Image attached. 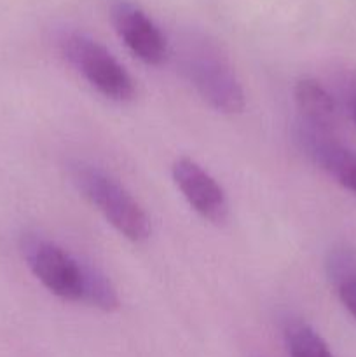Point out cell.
Masks as SVG:
<instances>
[{
  "mask_svg": "<svg viewBox=\"0 0 356 357\" xmlns=\"http://www.w3.org/2000/svg\"><path fill=\"white\" fill-rule=\"evenodd\" d=\"M70 178L82 197L87 199L122 237L136 244L149 239L152 232L149 216L114 176L91 164L75 162L70 166Z\"/></svg>",
  "mask_w": 356,
  "mask_h": 357,
  "instance_id": "6da1fadb",
  "label": "cell"
},
{
  "mask_svg": "<svg viewBox=\"0 0 356 357\" xmlns=\"http://www.w3.org/2000/svg\"><path fill=\"white\" fill-rule=\"evenodd\" d=\"M181 70L201 98L222 114H239L244 91L222 52L209 44H192L181 56Z\"/></svg>",
  "mask_w": 356,
  "mask_h": 357,
  "instance_id": "7a4b0ae2",
  "label": "cell"
},
{
  "mask_svg": "<svg viewBox=\"0 0 356 357\" xmlns=\"http://www.w3.org/2000/svg\"><path fill=\"white\" fill-rule=\"evenodd\" d=\"M61 51L66 61L105 98L119 103L135 100V80L96 40L84 33H70L63 38Z\"/></svg>",
  "mask_w": 356,
  "mask_h": 357,
  "instance_id": "3957f363",
  "label": "cell"
},
{
  "mask_svg": "<svg viewBox=\"0 0 356 357\" xmlns=\"http://www.w3.org/2000/svg\"><path fill=\"white\" fill-rule=\"evenodd\" d=\"M21 251L35 278L49 293L66 302H84L87 264L40 236H24Z\"/></svg>",
  "mask_w": 356,
  "mask_h": 357,
  "instance_id": "277c9868",
  "label": "cell"
},
{
  "mask_svg": "<svg viewBox=\"0 0 356 357\" xmlns=\"http://www.w3.org/2000/svg\"><path fill=\"white\" fill-rule=\"evenodd\" d=\"M171 176L185 201L201 218L220 225L229 216V202L215 178L195 160L180 157L171 166Z\"/></svg>",
  "mask_w": 356,
  "mask_h": 357,
  "instance_id": "5b68a950",
  "label": "cell"
},
{
  "mask_svg": "<svg viewBox=\"0 0 356 357\" xmlns=\"http://www.w3.org/2000/svg\"><path fill=\"white\" fill-rule=\"evenodd\" d=\"M110 14L119 37L136 58L154 66L166 61V37L138 6L128 0H117Z\"/></svg>",
  "mask_w": 356,
  "mask_h": 357,
  "instance_id": "8992f818",
  "label": "cell"
},
{
  "mask_svg": "<svg viewBox=\"0 0 356 357\" xmlns=\"http://www.w3.org/2000/svg\"><path fill=\"white\" fill-rule=\"evenodd\" d=\"M297 138L302 143V149L307 155L325 171L330 174L339 185L351 192L356 197V152L348 149L337 139L330 136V132L318 129L314 126L304 122L302 128L297 132Z\"/></svg>",
  "mask_w": 356,
  "mask_h": 357,
  "instance_id": "52a82bcc",
  "label": "cell"
},
{
  "mask_svg": "<svg viewBox=\"0 0 356 357\" xmlns=\"http://www.w3.org/2000/svg\"><path fill=\"white\" fill-rule=\"evenodd\" d=\"M293 94L297 107L304 115V122L330 132L337 121V107L332 94L311 77L297 80Z\"/></svg>",
  "mask_w": 356,
  "mask_h": 357,
  "instance_id": "ba28073f",
  "label": "cell"
},
{
  "mask_svg": "<svg viewBox=\"0 0 356 357\" xmlns=\"http://www.w3.org/2000/svg\"><path fill=\"white\" fill-rule=\"evenodd\" d=\"M328 279L339 300L356 321V253L346 246L334 248L327 258Z\"/></svg>",
  "mask_w": 356,
  "mask_h": 357,
  "instance_id": "9c48e42d",
  "label": "cell"
},
{
  "mask_svg": "<svg viewBox=\"0 0 356 357\" xmlns=\"http://www.w3.org/2000/svg\"><path fill=\"white\" fill-rule=\"evenodd\" d=\"M283 337L290 357H334L320 333L300 319H286Z\"/></svg>",
  "mask_w": 356,
  "mask_h": 357,
  "instance_id": "30bf717a",
  "label": "cell"
},
{
  "mask_svg": "<svg viewBox=\"0 0 356 357\" xmlns=\"http://www.w3.org/2000/svg\"><path fill=\"white\" fill-rule=\"evenodd\" d=\"M348 100H349V110H351L353 119H355V122H356V82L353 84L351 91H349Z\"/></svg>",
  "mask_w": 356,
  "mask_h": 357,
  "instance_id": "8fae6325",
  "label": "cell"
}]
</instances>
